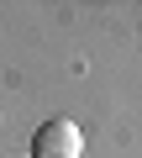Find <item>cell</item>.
I'll return each instance as SVG.
<instances>
[{"label":"cell","instance_id":"6da1fadb","mask_svg":"<svg viewBox=\"0 0 142 158\" xmlns=\"http://www.w3.org/2000/svg\"><path fill=\"white\" fill-rule=\"evenodd\" d=\"M32 158H84V137L74 121H42L37 137H32Z\"/></svg>","mask_w":142,"mask_h":158}]
</instances>
